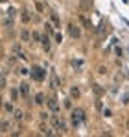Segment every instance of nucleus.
Listing matches in <instances>:
<instances>
[{"mask_svg":"<svg viewBox=\"0 0 129 137\" xmlns=\"http://www.w3.org/2000/svg\"><path fill=\"white\" fill-rule=\"evenodd\" d=\"M44 74H46V72L42 70L41 67H33V69H31V78H33L35 82H42V80H44Z\"/></svg>","mask_w":129,"mask_h":137,"instance_id":"nucleus-2","label":"nucleus"},{"mask_svg":"<svg viewBox=\"0 0 129 137\" xmlns=\"http://www.w3.org/2000/svg\"><path fill=\"white\" fill-rule=\"evenodd\" d=\"M13 117H15L17 121H20V119H22V111H15V113H13Z\"/></svg>","mask_w":129,"mask_h":137,"instance_id":"nucleus-17","label":"nucleus"},{"mask_svg":"<svg viewBox=\"0 0 129 137\" xmlns=\"http://www.w3.org/2000/svg\"><path fill=\"white\" fill-rule=\"evenodd\" d=\"M11 98H13V100H15V98H18V93H17V91H15V89H13V91H11Z\"/></svg>","mask_w":129,"mask_h":137,"instance_id":"nucleus-21","label":"nucleus"},{"mask_svg":"<svg viewBox=\"0 0 129 137\" xmlns=\"http://www.w3.org/2000/svg\"><path fill=\"white\" fill-rule=\"evenodd\" d=\"M20 93H22V96H30V87H28V84H20Z\"/></svg>","mask_w":129,"mask_h":137,"instance_id":"nucleus-6","label":"nucleus"},{"mask_svg":"<svg viewBox=\"0 0 129 137\" xmlns=\"http://www.w3.org/2000/svg\"><path fill=\"white\" fill-rule=\"evenodd\" d=\"M8 128H9V122H8V121H4L2 124H0V130H2V132H6Z\"/></svg>","mask_w":129,"mask_h":137,"instance_id":"nucleus-15","label":"nucleus"},{"mask_svg":"<svg viewBox=\"0 0 129 137\" xmlns=\"http://www.w3.org/2000/svg\"><path fill=\"white\" fill-rule=\"evenodd\" d=\"M68 32H70V35H72L74 39L79 37V28H78L76 24H68Z\"/></svg>","mask_w":129,"mask_h":137,"instance_id":"nucleus-4","label":"nucleus"},{"mask_svg":"<svg viewBox=\"0 0 129 137\" xmlns=\"http://www.w3.org/2000/svg\"><path fill=\"white\" fill-rule=\"evenodd\" d=\"M42 102H44V96H42V94L39 93V94L35 96V104H42Z\"/></svg>","mask_w":129,"mask_h":137,"instance_id":"nucleus-12","label":"nucleus"},{"mask_svg":"<svg viewBox=\"0 0 129 137\" xmlns=\"http://www.w3.org/2000/svg\"><path fill=\"white\" fill-rule=\"evenodd\" d=\"M30 21H31V17H30V13H28V11H22V22H26V24H28Z\"/></svg>","mask_w":129,"mask_h":137,"instance_id":"nucleus-9","label":"nucleus"},{"mask_svg":"<svg viewBox=\"0 0 129 137\" xmlns=\"http://www.w3.org/2000/svg\"><path fill=\"white\" fill-rule=\"evenodd\" d=\"M41 130H42V133H46V135H52V130H48V128H44V126H42Z\"/></svg>","mask_w":129,"mask_h":137,"instance_id":"nucleus-19","label":"nucleus"},{"mask_svg":"<svg viewBox=\"0 0 129 137\" xmlns=\"http://www.w3.org/2000/svg\"><path fill=\"white\" fill-rule=\"evenodd\" d=\"M52 21H54V24H55V26H59V19H57V15H55V13H52Z\"/></svg>","mask_w":129,"mask_h":137,"instance_id":"nucleus-18","label":"nucleus"},{"mask_svg":"<svg viewBox=\"0 0 129 137\" xmlns=\"http://www.w3.org/2000/svg\"><path fill=\"white\" fill-rule=\"evenodd\" d=\"M81 22H83V26H85V28H89V30H91V26H92V24L89 22V19H87V17H83V15H81Z\"/></svg>","mask_w":129,"mask_h":137,"instance_id":"nucleus-10","label":"nucleus"},{"mask_svg":"<svg viewBox=\"0 0 129 137\" xmlns=\"http://www.w3.org/2000/svg\"><path fill=\"white\" fill-rule=\"evenodd\" d=\"M91 2H92V0H81V9H87Z\"/></svg>","mask_w":129,"mask_h":137,"instance_id":"nucleus-14","label":"nucleus"},{"mask_svg":"<svg viewBox=\"0 0 129 137\" xmlns=\"http://www.w3.org/2000/svg\"><path fill=\"white\" fill-rule=\"evenodd\" d=\"M0 2H6V0H0Z\"/></svg>","mask_w":129,"mask_h":137,"instance_id":"nucleus-24","label":"nucleus"},{"mask_svg":"<svg viewBox=\"0 0 129 137\" xmlns=\"http://www.w3.org/2000/svg\"><path fill=\"white\" fill-rule=\"evenodd\" d=\"M20 39H22V41H28V39H30V32H22V33H20Z\"/></svg>","mask_w":129,"mask_h":137,"instance_id":"nucleus-13","label":"nucleus"},{"mask_svg":"<svg viewBox=\"0 0 129 137\" xmlns=\"http://www.w3.org/2000/svg\"><path fill=\"white\" fill-rule=\"evenodd\" d=\"M48 108H50V111H54V113L59 111V104H57V100H55V98H50V100H48Z\"/></svg>","mask_w":129,"mask_h":137,"instance_id":"nucleus-5","label":"nucleus"},{"mask_svg":"<svg viewBox=\"0 0 129 137\" xmlns=\"http://www.w3.org/2000/svg\"><path fill=\"white\" fill-rule=\"evenodd\" d=\"M52 124H54L55 130H64V122L59 119V117H54V119H52Z\"/></svg>","mask_w":129,"mask_h":137,"instance_id":"nucleus-3","label":"nucleus"},{"mask_svg":"<svg viewBox=\"0 0 129 137\" xmlns=\"http://www.w3.org/2000/svg\"><path fill=\"white\" fill-rule=\"evenodd\" d=\"M41 41H42V48H44V50H50V39H48V37H42Z\"/></svg>","mask_w":129,"mask_h":137,"instance_id":"nucleus-7","label":"nucleus"},{"mask_svg":"<svg viewBox=\"0 0 129 137\" xmlns=\"http://www.w3.org/2000/svg\"><path fill=\"white\" fill-rule=\"evenodd\" d=\"M70 94L74 96V98H78V96H79V91H78L76 87H72V89H70Z\"/></svg>","mask_w":129,"mask_h":137,"instance_id":"nucleus-16","label":"nucleus"},{"mask_svg":"<svg viewBox=\"0 0 129 137\" xmlns=\"http://www.w3.org/2000/svg\"><path fill=\"white\" fill-rule=\"evenodd\" d=\"M55 41H57V43H61V41H63V37H61V33H55Z\"/></svg>","mask_w":129,"mask_h":137,"instance_id":"nucleus-23","label":"nucleus"},{"mask_svg":"<svg viewBox=\"0 0 129 137\" xmlns=\"http://www.w3.org/2000/svg\"><path fill=\"white\" fill-rule=\"evenodd\" d=\"M41 121H48V113L42 111V113H41Z\"/></svg>","mask_w":129,"mask_h":137,"instance_id":"nucleus-20","label":"nucleus"},{"mask_svg":"<svg viewBox=\"0 0 129 137\" xmlns=\"http://www.w3.org/2000/svg\"><path fill=\"white\" fill-rule=\"evenodd\" d=\"M105 32H107V24H105V22H101V24H100V28H98V35H103Z\"/></svg>","mask_w":129,"mask_h":137,"instance_id":"nucleus-8","label":"nucleus"},{"mask_svg":"<svg viewBox=\"0 0 129 137\" xmlns=\"http://www.w3.org/2000/svg\"><path fill=\"white\" fill-rule=\"evenodd\" d=\"M50 84H52V87H54V89H55V87H59V80H57V76H52V82H50Z\"/></svg>","mask_w":129,"mask_h":137,"instance_id":"nucleus-11","label":"nucleus"},{"mask_svg":"<svg viewBox=\"0 0 129 137\" xmlns=\"http://www.w3.org/2000/svg\"><path fill=\"white\" fill-rule=\"evenodd\" d=\"M33 39H35V41H41V35H39V32H33Z\"/></svg>","mask_w":129,"mask_h":137,"instance_id":"nucleus-22","label":"nucleus"},{"mask_svg":"<svg viewBox=\"0 0 129 137\" xmlns=\"http://www.w3.org/2000/svg\"><path fill=\"white\" fill-rule=\"evenodd\" d=\"M83 121H85V113L81 109H74L72 111V122H74V126H79V122H83Z\"/></svg>","mask_w":129,"mask_h":137,"instance_id":"nucleus-1","label":"nucleus"}]
</instances>
